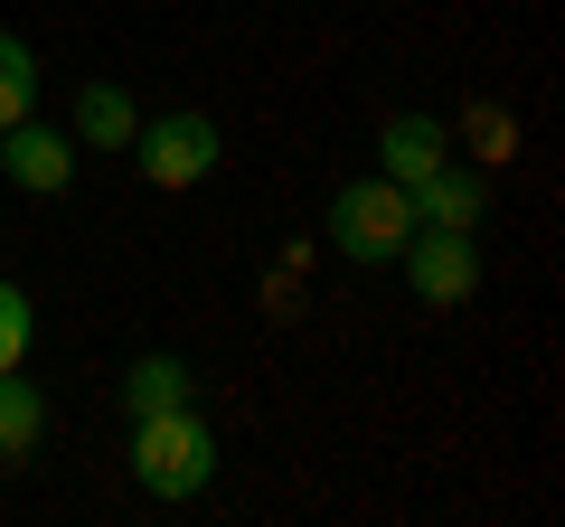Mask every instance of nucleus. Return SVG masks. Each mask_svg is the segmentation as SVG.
<instances>
[{
	"label": "nucleus",
	"mask_w": 565,
	"mask_h": 527,
	"mask_svg": "<svg viewBox=\"0 0 565 527\" xmlns=\"http://www.w3.org/2000/svg\"><path fill=\"white\" fill-rule=\"evenodd\" d=\"M207 471H217V433H207L199 406H170V415H141L132 424V481L151 499H199Z\"/></svg>",
	"instance_id": "obj_1"
},
{
	"label": "nucleus",
	"mask_w": 565,
	"mask_h": 527,
	"mask_svg": "<svg viewBox=\"0 0 565 527\" xmlns=\"http://www.w3.org/2000/svg\"><path fill=\"white\" fill-rule=\"evenodd\" d=\"M132 132H141L132 95H122L114 76H85V85H76V142H85V151H132Z\"/></svg>",
	"instance_id": "obj_9"
},
{
	"label": "nucleus",
	"mask_w": 565,
	"mask_h": 527,
	"mask_svg": "<svg viewBox=\"0 0 565 527\" xmlns=\"http://www.w3.org/2000/svg\"><path fill=\"white\" fill-rule=\"evenodd\" d=\"M29 358V292L20 283H0V377Z\"/></svg>",
	"instance_id": "obj_13"
},
{
	"label": "nucleus",
	"mask_w": 565,
	"mask_h": 527,
	"mask_svg": "<svg viewBox=\"0 0 565 527\" xmlns=\"http://www.w3.org/2000/svg\"><path fill=\"white\" fill-rule=\"evenodd\" d=\"M405 198H415V226H452V236H471V226H481V207H490V170L444 161L434 180L405 189Z\"/></svg>",
	"instance_id": "obj_6"
},
{
	"label": "nucleus",
	"mask_w": 565,
	"mask_h": 527,
	"mask_svg": "<svg viewBox=\"0 0 565 527\" xmlns=\"http://www.w3.org/2000/svg\"><path fill=\"white\" fill-rule=\"evenodd\" d=\"M39 424H47L39 386H20V367H10V377H0V471H20L29 452H39Z\"/></svg>",
	"instance_id": "obj_11"
},
{
	"label": "nucleus",
	"mask_w": 565,
	"mask_h": 527,
	"mask_svg": "<svg viewBox=\"0 0 565 527\" xmlns=\"http://www.w3.org/2000/svg\"><path fill=\"white\" fill-rule=\"evenodd\" d=\"M132 151H141V180L180 198V189H199L207 170H217L226 142H217V122H207V114H161V122H141V132H132Z\"/></svg>",
	"instance_id": "obj_3"
},
{
	"label": "nucleus",
	"mask_w": 565,
	"mask_h": 527,
	"mask_svg": "<svg viewBox=\"0 0 565 527\" xmlns=\"http://www.w3.org/2000/svg\"><path fill=\"white\" fill-rule=\"evenodd\" d=\"M396 264H405V283L424 292V311H462L471 292H481V245L452 236V226H415Z\"/></svg>",
	"instance_id": "obj_4"
},
{
	"label": "nucleus",
	"mask_w": 565,
	"mask_h": 527,
	"mask_svg": "<svg viewBox=\"0 0 565 527\" xmlns=\"http://www.w3.org/2000/svg\"><path fill=\"white\" fill-rule=\"evenodd\" d=\"M189 358H170V348H151V358H132L122 367V386H114V406H122V424H141V415H170V406H189Z\"/></svg>",
	"instance_id": "obj_8"
},
{
	"label": "nucleus",
	"mask_w": 565,
	"mask_h": 527,
	"mask_svg": "<svg viewBox=\"0 0 565 527\" xmlns=\"http://www.w3.org/2000/svg\"><path fill=\"white\" fill-rule=\"evenodd\" d=\"M29 95H39V57H29V39H10V29H0V132H10V122H29Z\"/></svg>",
	"instance_id": "obj_12"
},
{
	"label": "nucleus",
	"mask_w": 565,
	"mask_h": 527,
	"mask_svg": "<svg viewBox=\"0 0 565 527\" xmlns=\"http://www.w3.org/2000/svg\"><path fill=\"white\" fill-rule=\"evenodd\" d=\"M377 161H386V180H396V189L434 180V170L452 161V122H434V114H386V132H377Z\"/></svg>",
	"instance_id": "obj_5"
},
{
	"label": "nucleus",
	"mask_w": 565,
	"mask_h": 527,
	"mask_svg": "<svg viewBox=\"0 0 565 527\" xmlns=\"http://www.w3.org/2000/svg\"><path fill=\"white\" fill-rule=\"evenodd\" d=\"M0 170H10V189H29V198H57V189L76 180V151H66L57 132H39V122H10V132H0Z\"/></svg>",
	"instance_id": "obj_7"
},
{
	"label": "nucleus",
	"mask_w": 565,
	"mask_h": 527,
	"mask_svg": "<svg viewBox=\"0 0 565 527\" xmlns=\"http://www.w3.org/2000/svg\"><path fill=\"white\" fill-rule=\"evenodd\" d=\"M405 236H415V198H405L386 170H377V180H349L340 198H330V245H340V255H359V264H396Z\"/></svg>",
	"instance_id": "obj_2"
},
{
	"label": "nucleus",
	"mask_w": 565,
	"mask_h": 527,
	"mask_svg": "<svg viewBox=\"0 0 565 527\" xmlns=\"http://www.w3.org/2000/svg\"><path fill=\"white\" fill-rule=\"evenodd\" d=\"M452 132H462L471 170H509V161H519V122H509V114H500V104H490V95H471Z\"/></svg>",
	"instance_id": "obj_10"
}]
</instances>
